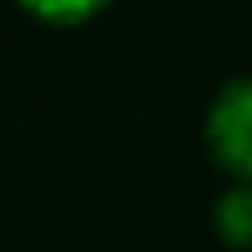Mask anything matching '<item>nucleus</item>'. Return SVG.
I'll use <instances>...</instances> for the list:
<instances>
[{
  "mask_svg": "<svg viewBox=\"0 0 252 252\" xmlns=\"http://www.w3.org/2000/svg\"><path fill=\"white\" fill-rule=\"evenodd\" d=\"M205 142L236 181H252V79H228L217 91L205 118Z\"/></svg>",
  "mask_w": 252,
  "mask_h": 252,
  "instance_id": "nucleus-1",
  "label": "nucleus"
},
{
  "mask_svg": "<svg viewBox=\"0 0 252 252\" xmlns=\"http://www.w3.org/2000/svg\"><path fill=\"white\" fill-rule=\"evenodd\" d=\"M217 236L228 248H252V181H236L213 209Z\"/></svg>",
  "mask_w": 252,
  "mask_h": 252,
  "instance_id": "nucleus-2",
  "label": "nucleus"
},
{
  "mask_svg": "<svg viewBox=\"0 0 252 252\" xmlns=\"http://www.w3.org/2000/svg\"><path fill=\"white\" fill-rule=\"evenodd\" d=\"M28 16L43 20V24H55V28H71V24H83L91 20L94 12H102L110 0H16Z\"/></svg>",
  "mask_w": 252,
  "mask_h": 252,
  "instance_id": "nucleus-3",
  "label": "nucleus"
}]
</instances>
